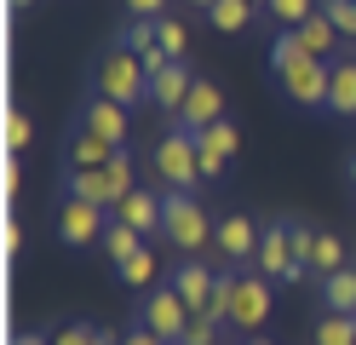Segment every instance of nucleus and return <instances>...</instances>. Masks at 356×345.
Wrapping results in <instances>:
<instances>
[{
  "label": "nucleus",
  "mask_w": 356,
  "mask_h": 345,
  "mask_svg": "<svg viewBox=\"0 0 356 345\" xmlns=\"http://www.w3.org/2000/svg\"><path fill=\"white\" fill-rule=\"evenodd\" d=\"M270 75L293 109H327V63L310 58L293 29H276L270 40Z\"/></svg>",
  "instance_id": "nucleus-1"
},
{
  "label": "nucleus",
  "mask_w": 356,
  "mask_h": 345,
  "mask_svg": "<svg viewBox=\"0 0 356 345\" xmlns=\"http://www.w3.org/2000/svg\"><path fill=\"white\" fill-rule=\"evenodd\" d=\"M270 276H259V270H225L218 276V299H213V322H225V328L236 334H259L264 328V316H270Z\"/></svg>",
  "instance_id": "nucleus-2"
},
{
  "label": "nucleus",
  "mask_w": 356,
  "mask_h": 345,
  "mask_svg": "<svg viewBox=\"0 0 356 345\" xmlns=\"http://www.w3.org/2000/svg\"><path fill=\"white\" fill-rule=\"evenodd\" d=\"M92 92L98 98H115V104H144L149 98V63L138 58V52H127V46L115 40L109 52L92 63Z\"/></svg>",
  "instance_id": "nucleus-3"
},
{
  "label": "nucleus",
  "mask_w": 356,
  "mask_h": 345,
  "mask_svg": "<svg viewBox=\"0 0 356 345\" xmlns=\"http://www.w3.org/2000/svg\"><path fill=\"white\" fill-rule=\"evenodd\" d=\"M161 236L184 253V259H195V253H207L213 247V219H207V207L195 201V196H184V190H161Z\"/></svg>",
  "instance_id": "nucleus-4"
},
{
  "label": "nucleus",
  "mask_w": 356,
  "mask_h": 345,
  "mask_svg": "<svg viewBox=\"0 0 356 345\" xmlns=\"http://www.w3.org/2000/svg\"><path fill=\"white\" fill-rule=\"evenodd\" d=\"M155 178H161V190H184V196H195V184H207L202 178V155H195V132L190 127H167L161 132V144H155Z\"/></svg>",
  "instance_id": "nucleus-5"
},
{
  "label": "nucleus",
  "mask_w": 356,
  "mask_h": 345,
  "mask_svg": "<svg viewBox=\"0 0 356 345\" xmlns=\"http://www.w3.org/2000/svg\"><path fill=\"white\" fill-rule=\"evenodd\" d=\"M259 276H270V282H305L310 265L293 253V219H276V224H264V236H259Z\"/></svg>",
  "instance_id": "nucleus-6"
},
{
  "label": "nucleus",
  "mask_w": 356,
  "mask_h": 345,
  "mask_svg": "<svg viewBox=\"0 0 356 345\" xmlns=\"http://www.w3.org/2000/svg\"><path fill=\"white\" fill-rule=\"evenodd\" d=\"M109 207H98V201H81V196H63L58 201V219H52V230H58V242L63 247H92V242H104V230H109Z\"/></svg>",
  "instance_id": "nucleus-7"
},
{
  "label": "nucleus",
  "mask_w": 356,
  "mask_h": 345,
  "mask_svg": "<svg viewBox=\"0 0 356 345\" xmlns=\"http://www.w3.org/2000/svg\"><path fill=\"white\" fill-rule=\"evenodd\" d=\"M138 322H144L149 334H161L167 345H178V339H184V328L195 322V311H190L184 299H178V288L167 282V288H155V293L144 299V311H138Z\"/></svg>",
  "instance_id": "nucleus-8"
},
{
  "label": "nucleus",
  "mask_w": 356,
  "mask_h": 345,
  "mask_svg": "<svg viewBox=\"0 0 356 345\" xmlns=\"http://www.w3.org/2000/svg\"><path fill=\"white\" fill-rule=\"evenodd\" d=\"M259 236H264V230L248 213H225L218 230H213V253H218V259H230V265H253L259 259Z\"/></svg>",
  "instance_id": "nucleus-9"
},
{
  "label": "nucleus",
  "mask_w": 356,
  "mask_h": 345,
  "mask_svg": "<svg viewBox=\"0 0 356 345\" xmlns=\"http://www.w3.org/2000/svg\"><path fill=\"white\" fill-rule=\"evenodd\" d=\"M195 81H202V75H195L184 58H167L161 69H149V104H155V109H167V115H178Z\"/></svg>",
  "instance_id": "nucleus-10"
},
{
  "label": "nucleus",
  "mask_w": 356,
  "mask_h": 345,
  "mask_svg": "<svg viewBox=\"0 0 356 345\" xmlns=\"http://www.w3.org/2000/svg\"><path fill=\"white\" fill-rule=\"evenodd\" d=\"M241 150V132L230 127V121H213L207 132H195V155H202V178L207 184H218L230 173V155Z\"/></svg>",
  "instance_id": "nucleus-11"
},
{
  "label": "nucleus",
  "mask_w": 356,
  "mask_h": 345,
  "mask_svg": "<svg viewBox=\"0 0 356 345\" xmlns=\"http://www.w3.org/2000/svg\"><path fill=\"white\" fill-rule=\"evenodd\" d=\"M115 150L127 144H109V138H98L92 127H70V138H63V167H81V173H92V167H109L115 161Z\"/></svg>",
  "instance_id": "nucleus-12"
},
{
  "label": "nucleus",
  "mask_w": 356,
  "mask_h": 345,
  "mask_svg": "<svg viewBox=\"0 0 356 345\" xmlns=\"http://www.w3.org/2000/svg\"><path fill=\"white\" fill-rule=\"evenodd\" d=\"M172 288H178V299H184L195 316H207V311H213V299H218V276H213L202 259H178Z\"/></svg>",
  "instance_id": "nucleus-13"
},
{
  "label": "nucleus",
  "mask_w": 356,
  "mask_h": 345,
  "mask_svg": "<svg viewBox=\"0 0 356 345\" xmlns=\"http://www.w3.org/2000/svg\"><path fill=\"white\" fill-rule=\"evenodd\" d=\"M81 127H92L98 138H109V144H127L132 115H127V104H115V98H98V92H86V104H81Z\"/></svg>",
  "instance_id": "nucleus-14"
},
{
  "label": "nucleus",
  "mask_w": 356,
  "mask_h": 345,
  "mask_svg": "<svg viewBox=\"0 0 356 345\" xmlns=\"http://www.w3.org/2000/svg\"><path fill=\"white\" fill-rule=\"evenodd\" d=\"M213 121H225V92H218L213 81H195V86H190V98H184V109H178V127L207 132Z\"/></svg>",
  "instance_id": "nucleus-15"
},
{
  "label": "nucleus",
  "mask_w": 356,
  "mask_h": 345,
  "mask_svg": "<svg viewBox=\"0 0 356 345\" xmlns=\"http://www.w3.org/2000/svg\"><path fill=\"white\" fill-rule=\"evenodd\" d=\"M327 115L339 121H356V52L327 63Z\"/></svg>",
  "instance_id": "nucleus-16"
},
{
  "label": "nucleus",
  "mask_w": 356,
  "mask_h": 345,
  "mask_svg": "<svg viewBox=\"0 0 356 345\" xmlns=\"http://www.w3.org/2000/svg\"><path fill=\"white\" fill-rule=\"evenodd\" d=\"M293 35H299V46H305V52H310V58H322V63H333V58H345V52H339V40H345V35H339V23H333V17L322 12V6L310 12V17L299 23Z\"/></svg>",
  "instance_id": "nucleus-17"
},
{
  "label": "nucleus",
  "mask_w": 356,
  "mask_h": 345,
  "mask_svg": "<svg viewBox=\"0 0 356 345\" xmlns=\"http://www.w3.org/2000/svg\"><path fill=\"white\" fill-rule=\"evenodd\" d=\"M161 213H167V207H161V190H144V184H138V190H132V196L115 207V219H121V224H132L138 236H161Z\"/></svg>",
  "instance_id": "nucleus-18"
},
{
  "label": "nucleus",
  "mask_w": 356,
  "mask_h": 345,
  "mask_svg": "<svg viewBox=\"0 0 356 345\" xmlns=\"http://www.w3.org/2000/svg\"><path fill=\"white\" fill-rule=\"evenodd\" d=\"M63 196L98 201V207H109V213L121 207V196H115V184H109V173H104V167H92V173H81V167H63Z\"/></svg>",
  "instance_id": "nucleus-19"
},
{
  "label": "nucleus",
  "mask_w": 356,
  "mask_h": 345,
  "mask_svg": "<svg viewBox=\"0 0 356 345\" xmlns=\"http://www.w3.org/2000/svg\"><path fill=\"white\" fill-rule=\"evenodd\" d=\"M253 17H259L253 0H213V6H207V23H213L218 35H241V29H253Z\"/></svg>",
  "instance_id": "nucleus-20"
},
{
  "label": "nucleus",
  "mask_w": 356,
  "mask_h": 345,
  "mask_svg": "<svg viewBox=\"0 0 356 345\" xmlns=\"http://www.w3.org/2000/svg\"><path fill=\"white\" fill-rule=\"evenodd\" d=\"M322 305H327V311H339V316H356V265L322 276Z\"/></svg>",
  "instance_id": "nucleus-21"
},
{
  "label": "nucleus",
  "mask_w": 356,
  "mask_h": 345,
  "mask_svg": "<svg viewBox=\"0 0 356 345\" xmlns=\"http://www.w3.org/2000/svg\"><path fill=\"white\" fill-rule=\"evenodd\" d=\"M310 276H333V270H345L350 259H345V242L333 236V230H316V247H310Z\"/></svg>",
  "instance_id": "nucleus-22"
},
{
  "label": "nucleus",
  "mask_w": 356,
  "mask_h": 345,
  "mask_svg": "<svg viewBox=\"0 0 356 345\" xmlns=\"http://www.w3.org/2000/svg\"><path fill=\"white\" fill-rule=\"evenodd\" d=\"M144 242L149 236H138V230H132V224H121V219H109V230H104V253H109V259H115V265H127L132 259V253H144Z\"/></svg>",
  "instance_id": "nucleus-23"
},
{
  "label": "nucleus",
  "mask_w": 356,
  "mask_h": 345,
  "mask_svg": "<svg viewBox=\"0 0 356 345\" xmlns=\"http://www.w3.org/2000/svg\"><path fill=\"white\" fill-rule=\"evenodd\" d=\"M316 6H322V0H270V6H264V17H270L276 29H299V23L316 12Z\"/></svg>",
  "instance_id": "nucleus-24"
},
{
  "label": "nucleus",
  "mask_w": 356,
  "mask_h": 345,
  "mask_svg": "<svg viewBox=\"0 0 356 345\" xmlns=\"http://www.w3.org/2000/svg\"><path fill=\"white\" fill-rule=\"evenodd\" d=\"M316 345H356V316L327 311V316L316 322Z\"/></svg>",
  "instance_id": "nucleus-25"
},
{
  "label": "nucleus",
  "mask_w": 356,
  "mask_h": 345,
  "mask_svg": "<svg viewBox=\"0 0 356 345\" xmlns=\"http://www.w3.org/2000/svg\"><path fill=\"white\" fill-rule=\"evenodd\" d=\"M115 276H121L127 288H149V282H155V253H149V247H144V253H132L127 265H115Z\"/></svg>",
  "instance_id": "nucleus-26"
},
{
  "label": "nucleus",
  "mask_w": 356,
  "mask_h": 345,
  "mask_svg": "<svg viewBox=\"0 0 356 345\" xmlns=\"http://www.w3.org/2000/svg\"><path fill=\"white\" fill-rule=\"evenodd\" d=\"M161 52H167V58H184V52H190V23L172 17V12L161 17Z\"/></svg>",
  "instance_id": "nucleus-27"
},
{
  "label": "nucleus",
  "mask_w": 356,
  "mask_h": 345,
  "mask_svg": "<svg viewBox=\"0 0 356 345\" xmlns=\"http://www.w3.org/2000/svg\"><path fill=\"white\" fill-rule=\"evenodd\" d=\"M35 144V121L24 109H6V150H29Z\"/></svg>",
  "instance_id": "nucleus-28"
},
{
  "label": "nucleus",
  "mask_w": 356,
  "mask_h": 345,
  "mask_svg": "<svg viewBox=\"0 0 356 345\" xmlns=\"http://www.w3.org/2000/svg\"><path fill=\"white\" fill-rule=\"evenodd\" d=\"M218 328H225V322H213V316H195L190 328H184V339H178V345H218Z\"/></svg>",
  "instance_id": "nucleus-29"
},
{
  "label": "nucleus",
  "mask_w": 356,
  "mask_h": 345,
  "mask_svg": "<svg viewBox=\"0 0 356 345\" xmlns=\"http://www.w3.org/2000/svg\"><path fill=\"white\" fill-rule=\"evenodd\" d=\"M52 345H98V328L92 322H63V328L52 334Z\"/></svg>",
  "instance_id": "nucleus-30"
},
{
  "label": "nucleus",
  "mask_w": 356,
  "mask_h": 345,
  "mask_svg": "<svg viewBox=\"0 0 356 345\" xmlns=\"http://www.w3.org/2000/svg\"><path fill=\"white\" fill-rule=\"evenodd\" d=\"M322 12L339 23V35L350 40V29H356V0H322Z\"/></svg>",
  "instance_id": "nucleus-31"
},
{
  "label": "nucleus",
  "mask_w": 356,
  "mask_h": 345,
  "mask_svg": "<svg viewBox=\"0 0 356 345\" xmlns=\"http://www.w3.org/2000/svg\"><path fill=\"white\" fill-rule=\"evenodd\" d=\"M127 17H167V0H121Z\"/></svg>",
  "instance_id": "nucleus-32"
},
{
  "label": "nucleus",
  "mask_w": 356,
  "mask_h": 345,
  "mask_svg": "<svg viewBox=\"0 0 356 345\" xmlns=\"http://www.w3.org/2000/svg\"><path fill=\"white\" fill-rule=\"evenodd\" d=\"M310 247H316V230L293 219V253H299V259H310Z\"/></svg>",
  "instance_id": "nucleus-33"
},
{
  "label": "nucleus",
  "mask_w": 356,
  "mask_h": 345,
  "mask_svg": "<svg viewBox=\"0 0 356 345\" xmlns=\"http://www.w3.org/2000/svg\"><path fill=\"white\" fill-rule=\"evenodd\" d=\"M121 345H167V339H161V334H149V328H144V322H138V328H132V334H127Z\"/></svg>",
  "instance_id": "nucleus-34"
},
{
  "label": "nucleus",
  "mask_w": 356,
  "mask_h": 345,
  "mask_svg": "<svg viewBox=\"0 0 356 345\" xmlns=\"http://www.w3.org/2000/svg\"><path fill=\"white\" fill-rule=\"evenodd\" d=\"M12 345H52V334H17Z\"/></svg>",
  "instance_id": "nucleus-35"
},
{
  "label": "nucleus",
  "mask_w": 356,
  "mask_h": 345,
  "mask_svg": "<svg viewBox=\"0 0 356 345\" xmlns=\"http://www.w3.org/2000/svg\"><path fill=\"white\" fill-rule=\"evenodd\" d=\"M345 184L356 190V155H345Z\"/></svg>",
  "instance_id": "nucleus-36"
},
{
  "label": "nucleus",
  "mask_w": 356,
  "mask_h": 345,
  "mask_svg": "<svg viewBox=\"0 0 356 345\" xmlns=\"http://www.w3.org/2000/svg\"><path fill=\"white\" fill-rule=\"evenodd\" d=\"M98 345H121V339H115V334H109V328H98Z\"/></svg>",
  "instance_id": "nucleus-37"
},
{
  "label": "nucleus",
  "mask_w": 356,
  "mask_h": 345,
  "mask_svg": "<svg viewBox=\"0 0 356 345\" xmlns=\"http://www.w3.org/2000/svg\"><path fill=\"white\" fill-rule=\"evenodd\" d=\"M241 345H270V339H264V334H248V339H241Z\"/></svg>",
  "instance_id": "nucleus-38"
},
{
  "label": "nucleus",
  "mask_w": 356,
  "mask_h": 345,
  "mask_svg": "<svg viewBox=\"0 0 356 345\" xmlns=\"http://www.w3.org/2000/svg\"><path fill=\"white\" fill-rule=\"evenodd\" d=\"M184 6H195V12H207V6H213V0H184Z\"/></svg>",
  "instance_id": "nucleus-39"
},
{
  "label": "nucleus",
  "mask_w": 356,
  "mask_h": 345,
  "mask_svg": "<svg viewBox=\"0 0 356 345\" xmlns=\"http://www.w3.org/2000/svg\"><path fill=\"white\" fill-rule=\"evenodd\" d=\"M12 6H17V12H29V6H35V0H12Z\"/></svg>",
  "instance_id": "nucleus-40"
},
{
  "label": "nucleus",
  "mask_w": 356,
  "mask_h": 345,
  "mask_svg": "<svg viewBox=\"0 0 356 345\" xmlns=\"http://www.w3.org/2000/svg\"><path fill=\"white\" fill-rule=\"evenodd\" d=\"M253 6H259V12H264V6H270V0H253Z\"/></svg>",
  "instance_id": "nucleus-41"
}]
</instances>
